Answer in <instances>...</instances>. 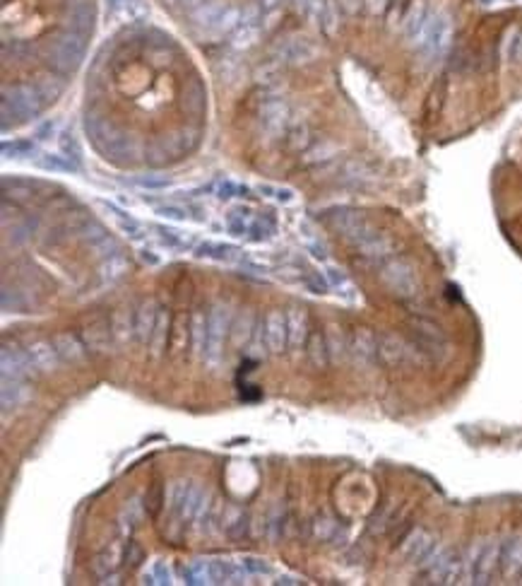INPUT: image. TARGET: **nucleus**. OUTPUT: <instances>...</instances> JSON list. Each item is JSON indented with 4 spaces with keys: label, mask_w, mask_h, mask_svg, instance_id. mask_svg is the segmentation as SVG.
Instances as JSON below:
<instances>
[{
    "label": "nucleus",
    "mask_w": 522,
    "mask_h": 586,
    "mask_svg": "<svg viewBox=\"0 0 522 586\" xmlns=\"http://www.w3.org/2000/svg\"><path fill=\"white\" fill-rule=\"evenodd\" d=\"M426 579L431 584H465L469 582V562H465L462 555L455 550H440L426 560Z\"/></svg>",
    "instance_id": "1"
},
{
    "label": "nucleus",
    "mask_w": 522,
    "mask_h": 586,
    "mask_svg": "<svg viewBox=\"0 0 522 586\" xmlns=\"http://www.w3.org/2000/svg\"><path fill=\"white\" fill-rule=\"evenodd\" d=\"M231 323H234V314H231L229 304H215L207 314V345L202 357L210 367L219 365L222 355H224V341L231 333Z\"/></svg>",
    "instance_id": "2"
},
{
    "label": "nucleus",
    "mask_w": 522,
    "mask_h": 586,
    "mask_svg": "<svg viewBox=\"0 0 522 586\" xmlns=\"http://www.w3.org/2000/svg\"><path fill=\"white\" fill-rule=\"evenodd\" d=\"M380 280L383 285L399 300H414L419 295V277L409 261L393 259L380 268Z\"/></svg>",
    "instance_id": "3"
},
{
    "label": "nucleus",
    "mask_w": 522,
    "mask_h": 586,
    "mask_svg": "<svg viewBox=\"0 0 522 586\" xmlns=\"http://www.w3.org/2000/svg\"><path fill=\"white\" fill-rule=\"evenodd\" d=\"M190 15L195 19V24H200L202 29H207L212 34L226 32L229 27H234V22L238 19V12L226 3H200Z\"/></svg>",
    "instance_id": "4"
},
{
    "label": "nucleus",
    "mask_w": 522,
    "mask_h": 586,
    "mask_svg": "<svg viewBox=\"0 0 522 586\" xmlns=\"http://www.w3.org/2000/svg\"><path fill=\"white\" fill-rule=\"evenodd\" d=\"M498 553L501 545L496 540H481L479 545L474 548L472 560H469V584H491V577H494V569L498 565Z\"/></svg>",
    "instance_id": "5"
},
{
    "label": "nucleus",
    "mask_w": 522,
    "mask_h": 586,
    "mask_svg": "<svg viewBox=\"0 0 522 586\" xmlns=\"http://www.w3.org/2000/svg\"><path fill=\"white\" fill-rule=\"evenodd\" d=\"M327 220H330V225L334 227V230L342 232V234L347 236L354 246H359L371 234H376V230L371 227V222H368L361 213H357V210H347V208L332 210V213L327 215Z\"/></svg>",
    "instance_id": "6"
},
{
    "label": "nucleus",
    "mask_w": 522,
    "mask_h": 586,
    "mask_svg": "<svg viewBox=\"0 0 522 586\" xmlns=\"http://www.w3.org/2000/svg\"><path fill=\"white\" fill-rule=\"evenodd\" d=\"M450 32H453V27H450L448 15H443V12L431 15L429 22H426V29H424L422 39H419V42H422V51L429 53V55L440 53L445 46H448Z\"/></svg>",
    "instance_id": "7"
},
{
    "label": "nucleus",
    "mask_w": 522,
    "mask_h": 586,
    "mask_svg": "<svg viewBox=\"0 0 522 586\" xmlns=\"http://www.w3.org/2000/svg\"><path fill=\"white\" fill-rule=\"evenodd\" d=\"M262 338L270 352H282L289 345L287 336V314H282L280 309L267 311V316L262 319Z\"/></svg>",
    "instance_id": "8"
},
{
    "label": "nucleus",
    "mask_w": 522,
    "mask_h": 586,
    "mask_svg": "<svg viewBox=\"0 0 522 586\" xmlns=\"http://www.w3.org/2000/svg\"><path fill=\"white\" fill-rule=\"evenodd\" d=\"M414 350L395 333H385V336L378 338V357L390 367H399L412 362Z\"/></svg>",
    "instance_id": "9"
},
{
    "label": "nucleus",
    "mask_w": 522,
    "mask_h": 586,
    "mask_svg": "<svg viewBox=\"0 0 522 586\" xmlns=\"http://www.w3.org/2000/svg\"><path fill=\"white\" fill-rule=\"evenodd\" d=\"M0 370H3V379H24V377H29L34 365H32V360H29L27 350H19V347H12V345H3V350H0Z\"/></svg>",
    "instance_id": "10"
},
{
    "label": "nucleus",
    "mask_w": 522,
    "mask_h": 586,
    "mask_svg": "<svg viewBox=\"0 0 522 586\" xmlns=\"http://www.w3.org/2000/svg\"><path fill=\"white\" fill-rule=\"evenodd\" d=\"M349 352L359 365L368 367L378 360V338L371 328H357L349 343Z\"/></svg>",
    "instance_id": "11"
},
{
    "label": "nucleus",
    "mask_w": 522,
    "mask_h": 586,
    "mask_svg": "<svg viewBox=\"0 0 522 586\" xmlns=\"http://www.w3.org/2000/svg\"><path fill=\"white\" fill-rule=\"evenodd\" d=\"M498 567L508 579L522 577V535H510L508 540L501 543Z\"/></svg>",
    "instance_id": "12"
},
{
    "label": "nucleus",
    "mask_w": 522,
    "mask_h": 586,
    "mask_svg": "<svg viewBox=\"0 0 522 586\" xmlns=\"http://www.w3.org/2000/svg\"><path fill=\"white\" fill-rule=\"evenodd\" d=\"M433 543H435V540H433V535H431V533L414 531L407 540H404L402 558L407 560V562L424 565L431 558V555H433Z\"/></svg>",
    "instance_id": "13"
},
{
    "label": "nucleus",
    "mask_w": 522,
    "mask_h": 586,
    "mask_svg": "<svg viewBox=\"0 0 522 586\" xmlns=\"http://www.w3.org/2000/svg\"><path fill=\"white\" fill-rule=\"evenodd\" d=\"M414 333L419 338V347L424 352H440L445 350V336L435 323L431 321H414Z\"/></svg>",
    "instance_id": "14"
},
{
    "label": "nucleus",
    "mask_w": 522,
    "mask_h": 586,
    "mask_svg": "<svg viewBox=\"0 0 522 586\" xmlns=\"http://www.w3.org/2000/svg\"><path fill=\"white\" fill-rule=\"evenodd\" d=\"M27 355H29V360H32V365H34V370H37V372L55 370V367H58V360H60V355H58V350H55L53 343H44V341L29 345L27 347Z\"/></svg>",
    "instance_id": "15"
},
{
    "label": "nucleus",
    "mask_w": 522,
    "mask_h": 586,
    "mask_svg": "<svg viewBox=\"0 0 522 586\" xmlns=\"http://www.w3.org/2000/svg\"><path fill=\"white\" fill-rule=\"evenodd\" d=\"M197 259H210L219 261V264H236L241 261V249L231 244H215V241H205V244L195 246Z\"/></svg>",
    "instance_id": "16"
},
{
    "label": "nucleus",
    "mask_w": 522,
    "mask_h": 586,
    "mask_svg": "<svg viewBox=\"0 0 522 586\" xmlns=\"http://www.w3.org/2000/svg\"><path fill=\"white\" fill-rule=\"evenodd\" d=\"M156 319H159V311H156L154 302L152 300L143 302L140 311L135 314V338H138L143 345L150 343L152 333H154V326H156Z\"/></svg>",
    "instance_id": "17"
},
{
    "label": "nucleus",
    "mask_w": 522,
    "mask_h": 586,
    "mask_svg": "<svg viewBox=\"0 0 522 586\" xmlns=\"http://www.w3.org/2000/svg\"><path fill=\"white\" fill-rule=\"evenodd\" d=\"M29 398L27 386L22 379H3V388H0V403H3V413H10L19 408Z\"/></svg>",
    "instance_id": "18"
},
{
    "label": "nucleus",
    "mask_w": 522,
    "mask_h": 586,
    "mask_svg": "<svg viewBox=\"0 0 522 586\" xmlns=\"http://www.w3.org/2000/svg\"><path fill=\"white\" fill-rule=\"evenodd\" d=\"M357 251L363 256V259H368V261H385L390 254H393V241L388 239L385 234H380V232H376V234H371L366 241H361V244L357 246Z\"/></svg>",
    "instance_id": "19"
},
{
    "label": "nucleus",
    "mask_w": 522,
    "mask_h": 586,
    "mask_svg": "<svg viewBox=\"0 0 522 586\" xmlns=\"http://www.w3.org/2000/svg\"><path fill=\"white\" fill-rule=\"evenodd\" d=\"M287 336L289 345L301 347L308 341V316L301 309H289L287 311Z\"/></svg>",
    "instance_id": "20"
},
{
    "label": "nucleus",
    "mask_w": 522,
    "mask_h": 586,
    "mask_svg": "<svg viewBox=\"0 0 522 586\" xmlns=\"http://www.w3.org/2000/svg\"><path fill=\"white\" fill-rule=\"evenodd\" d=\"M53 345H55V350H58L60 360H65V362H80L84 357V345L80 343L78 336H73V333H60V336H55Z\"/></svg>",
    "instance_id": "21"
},
{
    "label": "nucleus",
    "mask_w": 522,
    "mask_h": 586,
    "mask_svg": "<svg viewBox=\"0 0 522 586\" xmlns=\"http://www.w3.org/2000/svg\"><path fill=\"white\" fill-rule=\"evenodd\" d=\"M431 12L429 8L424 3L419 5H412V10L407 12V17H404V34H407V39H422L424 29H426V22H429Z\"/></svg>",
    "instance_id": "22"
},
{
    "label": "nucleus",
    "mask_w": 522,
    "mask_h": 586,
    "mask_svg": "<svg viewBox=\"0 0 522 586\" xmlns=\"http://www.w3.org/2000/svg\"><path fill=\"white\" fill-rule=\"evenodd\" d=\"M190 343H192V352L195 355H205V345H207V319L202 311H195L190 319Z\"/></svg>",
    "instance_id": "23"
},
{
    "label": "nucleus",
    "mask_w": 522,
    "mask_h": 586,
    "mask_svg": "<svg viewBox=\"0 0 522 586\" xmlns=\"http://www.w3.org/2000/svg\"><path fill=\"white\" fill-rule=\"evenodd\" d=\"M253 323H255V314H253L251 309H246L243 314H238L236 323H231V328H234L231 338H234L236 345H246V343H251V338H253Z\"/></svg>",
    "instance_id": "24"
},
{
    "label": "nucleus",
    "mask_w": 522,
    "mask_h": 586,
    "mask_svg": "<svg viewBox=\"0 0 522 586\" xmlns=\"http://www.w3.org/2000/svg\"><path fill=\"white\" fill-rule=\"evenodd\" d=\"M183 579H186V584H190V586L212 584L210 565H207V560H195V562L186 565V567H183Z\"/></svg>",
    "instance_id": "25"
},
{
    "label": "nucleus",
    "mask_w": 522,
    "mask_h": 586,
    "mask_svg": "<svg viewBox=\"0 0 522 586\" xmlns=\"http://www.w3.org/2000/svg\"><path fill=\"white\" fill-rule=\"evenodd\" d=\"M325 341H327V352H330V360H332V362H342L344 355H347V350H349L347 341H344L342 328L330 326V328H327Z\"/></svg>",
    "instance_id": "26"
},
{
    "label": "nucleus",
    "mask_w": 522,
    "mask_h": 586,
    "mask_svg": "<svg viewBox=\"0 0 522 586\" xmlns=\"http://www.w3.org/2000/svg\"><path fill=\"white\" fill-rule=\"evenodd\" d=\"M166 336H169V314H166V311H159V319H156L154 333H152V338H150L152 357H159L161 355V350H164V343H166Z\"/></svg>",
    "instance_id": "27"
},
{
    "label": "nucleus",
    "mask_w": 522,
    "mask_h": 586,
    "mask_svg": "<svg viewBox=\"0 0 522 586\" xmlns=\"http://www.w3.org/2000/svg\"><path fill=\"white\" fill-rule=\"evenodd\" d=\"M37 153V143L34 140H27V138H17L12 140V143H3V155L5 157H12V160H22V157H32V155Z\"/></svg>",
    "instance_id": "28"
},
{
    "label": "nucleus",
    "mask_w": 522,
    "mask_h": 586,
    "mask_svg": "<svg viewBox=\"0 0 522 586\" xmlns=\"http://www.w3.org/2000/svg\"><path fill=\"white\" fill-rule=\"evenodd\" d=\"M248 217H251V208H236L229 213V220H226V232L231 236H246L251 225H248Z\"/></svg>",
    "instance_id": "29"
},
{
    "label": "nucleus",
    "mask_w": 522,
    "mask_h": 586,
    "mask_svg": "<svg viewBox=\"0 0 522 586\" xmlns=\"http://www.w3.org/2000/svg\"><path fill=\"white\" fill-rule=\"evenodd\" d=\"M125 270H128V264H125L123 256L111 254L109 261L101 266V280H104V282H116V280H120V277H123Z\"/></svg>",
    "instance_id": "30"
},
{
    "label": "nucleus",
    "mask_w": 522,
    "mask_h": 586,
    "mask_svg": "<svg viewBox=\"0 0 522 586\" xmlns=\"http://www.w3.org/2000/svg\"><path fill=\"white\" fill-rule=\"evenodd\" d=\"M145 584H159V586H169V584H174V574H171V567L164 562V560H159V562H154L152 565V569L145 574Z\"/></svg>",
    "instance_id": "31"
},
{
    "label": "nucleus",
    "mask_w": 522,
    "mask_h": 586,
    "mask_svg": "<svg viewBox=\"0 0 522 586\" xmlns=\"http://www.w3.org/2000/svg\"><path fill=\"white\" fill-rule=\"evenodd\" d=\"M39 166L46 171H78V162L70 160V157H63V155H44L42 160H39Z\"/></svg>",
    "instance_id": "32"
},
{
    "label": "nucleus",
    "mask_w": 522,
    "mask_h": 586,
    "mask_svg": "<svg viewBox=\"0 0 522 586\" xmlns=\"http://www.w3.org/2000/svg\"><path fill=\"white\" fill-rule=\"evenodd\" d=\"M308 355H311V362L316 367H325L327 365V357H330V352H327V341L321 336V333H313V336H311Z\"/></svg>",
    "instance_id": "33"
},
{
    "label": "nucleus",
    "mask_w": 522,
    "mask_h": 586,
    "mask_svg": "<svg viewBox=\"0 0 522 586\" xmlns=\"http://www.w3.org/2000/svg\"><path fill=\"white\" fill-rule=\"evenodd\" d=\"M111 328H114V336L116 341H128L130 333H135V321H130V314L128 311H116L114 314V321H111Z\"/></svg>",
    "instance_id": "34"
},
{
    "label": "nucleus",
    "mask_w": 522,
    "mask_h": 586,
    "mask_svg": "<svg viewBox=\"0 0 522 586\" xmlns=\"http://www.w3.org/2000/svg\"><path fill=\"white\" fill-rule=\"evenodd\" d=\"M272 234H275V222H272L270 217H265V220H258L251 225V230H248V241L260 244V241L270 239Z\"/></svg>",
    "instance_id": "35"
},
{
    "label": "nucleus",
    "mask_w": 522,
    "mask_h": 586,
    "mask_svg": "<svg viewBox=\"0 0 522 586\" xmlns=\"http://www.w3.org/2000/svg\"><path fill=\"white\" fill-rule=\"evenodd\" d=\"M154 230L159 232V239L166 246H171V249H186V239L176 230H169V227H161V225H156Z\"/></svg>",
    "instance_id": "36"
},
{
    "label": "nucleus",
    "mask_w": 522,
    "mask_h": 586,
    "mask_svg": "<svg viewBox=\"0 0 522 586\" xmlns=\"http://www.w3.org/2000/svg\"><path fill=\"white\" fill-rule=\"evenodd\" d=\"M156 215L166 217L171 222H186L190 217V210L183 205H161V208H156Z\"/></svg>",
    "instance_id": "37"
},
{
    "label": "nucleus",
    "mask_w": 522,
    "mask_h": 586,
    "mask_svg": "<svg viewBox=\"0 0 522 586\" xmlns=\"http://www.w3.org/2000/svg\"><path fill=\"white\" fill-rule=\"evenodd\" d=\"M241 567L246 569L248 574H267L270 572L267 560L255 558V555H246V558H241Z\"/></svg>",
    "instance_id": "38"
},
{
    "label": "nucleus",
    "mask_w": 522,
    "mask_h": 586,
    "mask_svg": "<svg viewBox=\"0 0 522 586\" xmlns=\"http://www.w3.org/2000/svg\"><path fill=\"white\" fill-rule=\"evenodd\" d=\"M60 148H63L65 155H70V160H75V162L82 160V150H80V145H78V140H75L73 133L60 135Z\"/></svg>",
    "instance_id": "39"
},
{
    "label": "nucleus",
    "mask_w": 522,
    "mask_h": 586,
    "mask_svg": "<svg viewBox=\"0 0 522 586\" xmlns=\"http://www.w3.org/2000/svg\"><path fill=\"white\" fill-rule=\"evenodd\" d=\"M246 533H248V519H246V514H236L234 522L226 524V535L236 540V538H243Z\"/></svg>",
    "instance_id": "40"
},
{
    "label": "nucleus",
    "mask_w": 522,
    "mask_h": 586,
    "mask_svg": "<svg viewBox=\"0 0 522 586\" xmlns=\"http://www.w3.org/2000/svg\"><path fill=\"white\" fill-rule=\"evenodd\" d=\"M325 280L330 282L332 287H349V277H347V273H344L342 268L327 266L325 268Z\"/></svg>",
    "instance_id": "41"
},
{
    "label": "nucleus",
    "mask_w": 522,
    "mask_h": 586,
    "mask_svg": "<svg viewBox=\"0 0 522 586\" xmlns=\"http://www.w3.org/2000/svg\"><path fill=\"white\" fill-rule=\"evenodd\" d=\"M334 528H337V524H334L332 519H327V517L318 519V522H316V538L330 540L332 533H334Z\"/></svg>",
    "instance_id": "42"
},
{
    "label": "nucleus",
    "mask_w": 522,
    "mask_h": 586,
    "mask_svg": "<svg viewBox=\"0 0 522 586\" xmlns=\"http://www.w3.org/2000/svg\"><path fill=\"white\" fill-rule=\"evenodd\" d=\"M133 184L143 186V189H164V186H169V179L166 176H138V179H133Z\"/></svg>",
    "instance_id": "43"
},
{
    "label": "nucleus",
    "mask_w": 522,
    "mask_h": 586,
    "mask_svg": "<svg viewBox=\"0 0 522 586\" xmlns=\"http://www.w3.org/2000/svg\"><path fill=\"white\" fill-rule=\"evenodd\" d=\"M238 196V186L234 184V181H219V186H217V198L219 200H231V198H236Z\"/></svg>",
    "instance_id": "44"
},
{
    "label": "nucleus",
    "mask_w": 522,
    "mask_h": 586,
    "mask_svg": "<svg viewBox=\"0 0 522 586\" xmlns=\"http://www.w3.org/2000/svg\"><path fill=\"white\" fill-rule=\"evenodd\" d=\"M120 230H123L128 236H133V239H143L145 236V227L138 225L135 220H130V217L128 220H120Z\"/></svg>",
    "instance_id": "45"
},
{
    "label": "nucleus",
    "mask_w": 522,
    "mask_h": 586,
    "mask_svg": "<svg viewBox=\"0 0 522 586\" xmlns=\"http://www.w3.org/2000/svg\"><path fill=\"white\" fill-rule=\"evenodd\" d=\"M508 58L513 60V63H522V29H520V32H515L513 42H510Z\"/></svg>",
    "instance_id": "46"
},
{
    "label": "nucleus",
    "mask_w": 522,
    "mask_h": 586,
    "mask_svg": "<svg viewBox=\"0 0 522 586\" xmlns=\"http://www.w3.org/2000/svg\"><path fill=\"white\" fill-rule=\"evenodd\" d=\"M125 519H128V524H125L123 528H133L135 524H138V519H140V504L138 502L128 504V507L123 509V517H120V522H125Z\"/></svg>",
    "instance_id": "47"
},
{
    "label": "nucleus",
    "mask_w": 522,
    "mask_h": 586,
    "mask_svg": "<svg viewBox=\"0 0 522 586\" xmlns=\"http://www.w3.org/2000/svg\"><path fill=\"white\" fill-rule=\"evenodd\" d=\"M306 249L311 251L313 259H318V261H325L327 259V249L323 244H318V241H308Z\"/></svg>",
    "instance_id": "48"
},
{
    "label": "nucleus",
    "mask_w": 522,
    "mask_h": 586,
    "mask_svg": "<svg viewBox=\"0 0 522 586\" xmlns=\"http://www.w3.org/2000/svg\"><path fill=\"white\" fill-rule=\"evenodd\" d=\"M125 560H128L130 565H138L140 560H143V550H140L135 543H128V550H125Z\"/></svg>",
    "instance_id": "49"
},
{
    "label": "nucleus",
    "mask_w": 522,
    "mask_h": 586,
    "mask_svg": "<svg viewBox=\"0 0 522 586\" xmlns=\"http://www.w3.org/2000/svg\"><path fill=\"white\" fill-rule=\"evenodd\" d=\"M275 200H280V203H294V191L291 189H275Z\"/></svg>",
    "instance_id": "50"
},
{
    "label": "nucleus",
    "mask_w": 522,
    "mask_h": 586,
    "mask_svg": "<svg viewBox=\"0 0 522 586\" xmlns=\"http://www.w3.org/2000/svg\"><path fill=\"white\" fill-rule=\"evenodd\" d=\"M361 3L363 0H339V8H342L347 15H354L359 8H361Z\"/></svg>",
    "instance_id": "51"
},
{
    "label": "nucleus",
    "mask_w": 522,
    "mask_h": 586,
    "mask_svg": "<svg viewBox=\"0 0 522 586\" xmlns=\"http://www.w3.org/2000/svg\"><path fill=\"white\" fill-rule=\"evenodd\" d=\"M277 584H285V586H296V584H301V579L298 577H294V574H285V577H280V582Z\"/></svg>",
    "instance_id": "52"
},
{
    "label": "nucleus",
    "mask_w": 522,
    "mask_h": 586,
    "mask_svg": "<svg viewBox=\"0 0 522 586\" xmlns=\"http://www.w3.org/2000/svg\"><path fill=\"white\" fill-rule=\"evenodd\" d=\"M363 3H366L368 8L373 10V12H378V10H383L385 5H388V0H363Z\"/></svg>",
    "instance_id": "53"
},
{
    "label": "nucleus",
    "mask_w": 522,
    "mask_h": 586,
    "mask_svg": "<svg viewBox=\"0 0 522 586\" xmlns=\"http://www.w3.org/2000/svg\"><path fill=\"white\" fill-rule=\"evenodd\" d=\"M143 261H145V264H152V266L159 264V259H156V256L152 254V251H143Z\"/></svg>",
    "instance_id": "54"
},
{
    "label": "nucleus",
    "mask_w": 522,
    "mask_h": 586,
    "mask_svg": "<svg viewBox=\"0 0 522 586\" xmlns=\"http://www.w3.org/2000/svg\"><path fill=\"white\" fill-rule=\"evenodd\" d=\"M484 3H491V0H484Z\"/></svg>",
    "instance_id": "55"
}]
</instances>
